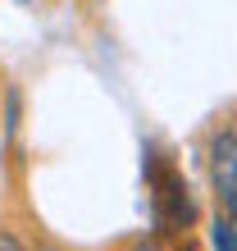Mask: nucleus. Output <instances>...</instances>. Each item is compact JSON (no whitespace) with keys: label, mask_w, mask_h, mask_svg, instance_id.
<instances>
[{"label":"nucleus","mask_w":237,"mask_h":251,"mask_svg":"<svg viewBox=\"0 0 237 251\" xmlns=\"http://www.w3.org/2000/svg\"><path fill=\"white\" fill-rule=\"evenodd\" d=\"M146 183H151V205H155V238H178L196 224V197H191L187 178L178 174L160 151H146Z\"/></svg>","instance_id":"nucleus-1"},{"label":"nucleus","mask_w":237,"mask_h":251,"mask_svg":"<svg viewBox=\"0 0 237 251\" xmlns=\"http://www.w3.org/2000/svg\"><path fill=\"white\" fill-rule=\"evenodd\" d=\"M205 165H210V183L219 197V210L237 219V124H219L205 142Z\"/></svg>","instance_id":"nucleus-2"},{"label":"nucleus","mask_w":237,"mask_h":251,"mask_svg":"<svg viewBox=\"0 0 237 251\" xmlns=\"http://www.w3.org/2000/svg\"><path fill=\"white\" fill-rule=\"evenodd\" d=\"M210 247L214 251H237V219L228 210H219L210 219Z\"/></svg>","instance_id":"nucleus-3"},{"label":"nucleus","mask_w":237,"mask_h":251,"mask_svg":"<svg viewBox=\"0 0 237 251\" xmlns=\"http://www.w3.org/2000/svg\"><path fill=\"white\" fill-rule=\"evenodd\" d=\"M19 137V87H5V142Z\"/></svg>","instance_id":"nucleus-4"},{"label":"nucleus","mask_w":237,"mask_h":251,"mask_svg":"<svg viewBox=\"0 0 237 251\" xmlns=\"http://www.w3.org/2000/svg\"><path fill=\"white\" fill-rule=\"evenodd\" d=\"M0 251H32V242H27V238H23L19 228L0 224Z\"/></svg>","instance_id":"nucleus-5"},{"label":"nucleus","mask_w":237,"mask_h":251,"mask_svg":"<svg viewBox=\"0 0 237 251\" xmlns=\"http://www.w3.org/2000/svg\"><path fill=\"white\" fill-rule=\"evenodd\" d=\"M123 251H165V247H160L155 233H142V238H128V242H123Z\"/></svg>","instance_id":"nucleus-6"},{"label":"nucleus","mask_w":237,"mask_h":251,"mask_svg":"<svg viewBox=\"0 0 237 251\" xmlns=\"http://www.w3.org/2000/svg\"><path fill=\"white\" fill-rule=\"evenodd\" d=\"M32 251H64V247L50 242V238H37V242H32Z\"/></svg>","instance_id":"nucleus-7"}]
</instances>
